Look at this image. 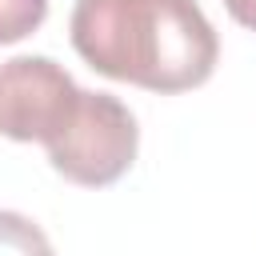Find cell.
<instances>
[{"label": "cell", "instance_id": "3957f363", "mask_svg": "<svg viewBox=\"0 0 256 256\" xmlns=\"http://www.w3.org/2000/svg\"><path fill=\"white\" fill-rule=\"evenodd\" d=\"M80 84L52 56H12L0 64V136L48 144L72 112Z\"/></svg>", "mask_w": 256, "mask_h": 256}, {"label": "cell", "instance_id": "7a4b0ae2", "mask_svg": "<svg viewBox=\"0 0 256 256\" xmlns=\"http://www.w3.org/2000/svg\"><path fill=\"white\" fill-rule=\"evenodd\" d=\"M44 148L64 180L80 188H108L132 168L140 148V128L124 100L80 88L72 112Z\"/></svg>", "mask_w": 256, "mask_h": 256}, {"label": "cell", "instance_id": "6da1fadb", "mask_svg": "<svg viewBox=\"0 0 256 256\" xmlns=\"http://www.w3.org/2000/svg\"><path fill=\"white\" fill-rule=\"evenodd\" d=\"M68 36L92 72L160 96L200 88L220 60L196 0H76Z\"/></svg>", "mask_w": 256, "mask_h": 256}, {"label": "cell", "instance_id": "8992f818", "mask_svg": "<svg viewBox=\"0 0 256 256\" xmlns=\"http://www.w3.org/2000/svg\"><path fill=\"white\" fill-rule=\"evenodd\" d=\"M220 4L228 8V16H232L236 24H244V28L256 32V0H220Z\"/></svg>", "mask_w": 256, "mask_h": 256}, {"label": "cell", "instance_id": "277c9868", "mask_svg": "<svg viewBox=\"0 0 256 256\" xmlns=\"http://www.w3.org/2000/svg\"><path fill=\"white\" fill-rule=\"evenodd\" d=\"M0 256H56V252L32 216L0 208Z\"/></svg>", "mask_w": 256, "mask_h": 256}, {"label": "cell", "instance_id": "5b68a950", "mask_svg": "<svg viewBox=\"0 0 256 256\" xmlns=\"http://www.w3.org/2000/svg\"><path fill=\"white\" fill-rule=\"evenodd\" d=\"M48 16V0H0V44L32 36Z\"/></svg>", "mask_w": 256, "mask_h": 256}]
</instances>
